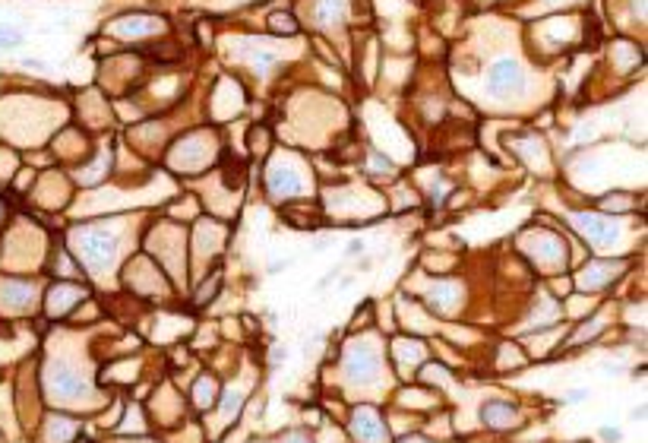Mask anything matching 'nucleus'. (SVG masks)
I'll return each mask as SVG.
<instances>
[{"label": "nucleus", "instance_id": "1", "mask_svg": "<svg viewBox=\"0 0 648 443\" xmlns=\"http://www.w3.org/2000/svg\"><path fill=\"white\" fill-rule=\"evenodd\" d=\"M522 83V73H518V67L512 64V60H500L494 70L487 73V86L494 89V92H503V89H512Z\"/></svg>", "mask_w": 648, "mask_h": 443}, {"label": "nucleus", "instance_id": "2", "mask_svg": "<svg viewBox=\"0 0 648 443\" xmlns=\"http://www.w3.org/2000/svg\"><path fill=\"white\" fill-rule=\"evenodd\" d=\"M481 418H484V424H490V428H506V424L516 418V408H512V402L494 399L481 408Z\"/></svg>", "mask_w": 648, "mask_h": 443}, {"label": "nucleus", "instance_id": "3", "mask_svg": "<svg viewBox=\"0 0 648 443\" xmlns=\"http://www.w3.org/2000/svg\"><path fill=\"white\" fill-rule=\"evenodd\" d=\"M273 29L275 32H288V36H295L297 26L291 22V16H273Z\"/></svg>", "mask_w": 648, "mask_h": 443}, {"label": "nucleus", "instance_id": "4", "mask_svg": "<svg viewBox=\"0 0 648 443\" xmlns=\"http://www.w3.org/2000/svg\"><path fill=\"white\" fill-rule=\"evenodd\" d=\"M585 396H589V390H573V392H569V396H566V402H569V406H576V402H582Z\"/></svg>", "mask_w": 648, "mask_h": 443}, {"label": "nucleus", "instance_id": "5", "mask_svg": "<svg viewBox=\"0 0 648 443\" xmlns=\"http://www.w3.org/2000/svg\"><path fill=\"white\" fill-rule=\"evenodd\" d=\"M281 443H307V437H304L301 431H291L288 437H281Z\"/></svg>", "mask_w": 648, "mask_h": 443}, {"label": "nucleus", "instance_id": "6", "mask_svg": "<svg viewBox=\"0 0 648 443\" xmlns=\"http://www.w3.org/2000/svg\"><path fill=\"white\" fill-rule=\"evenodd\" d=\"M601 437H605V440H620V431L617 428H601Z\"/></svg>", "mask_w": 648, "mask_h": 443}, {"label": "nucleus", "instance_id": "7", "mask_svg": "<svg viewBox=\"0 0 648 443\" xmlns=\"http://www.w3.org/2000/svg\"><path fill=\"white\" fill-rule=\"evenodd\" d=\"M360 250H364V244H360V241H352V244H348V254H360Z\"/></svg>", "mask_w": 648, "mask_h": 443}]
</instances>
